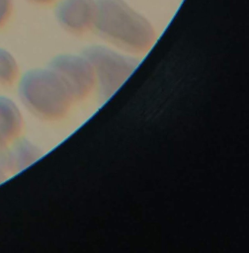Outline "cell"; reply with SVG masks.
<instances>
[{
	"mask_svg": "<svg viewBox=\"0 0 249 253\" xmlns=\"http://www.w3.org/2000/svg\"><path fill=\"white\" fill-rule=\"evenodd\" d=\"M48 66L62 80L73 100L84 98L95 86L96 73L84 55L60 54L52 58Z\"/></svg>",
	"mask_w": 249,
	"mask_h": 253,
	"instance_id": "4",
	"label": "cell"
},
{
	"mask_svg": "<svg viewBox=\"0 0 249 253\" xmlns=\"http://www.w3.org/2000/svg\"><path fill=\"white\" fill-rule=\"evenodd\" d=\"M23 128L22 106L12 97L0 94V147H7L21 136Z\"/></svg>",
	"mask_w": 249,
	"mask_h": 253,
	"instance_id": "6",
	"label": "cell"
},
{
	"mask_svg": "<svg viewBox=\"0 0 249 253\" xmlns=\"http://www.w3.org/2000/svg\"><path fill=\"white\" fill-rule=\"evenodd\" d=\"M93 30L114 46L132 53L147 51L156 41L152 23L126 0H96Z\"/></svg>",
	"mask_w": 249,
	"mask_h": 253,
	"instance_id": "1",
	"label": "cell"
},
{
	"mask_svg": "<svg viewBox=\"0 0 249 253\" xmlns=\"http://www.w3.org/2000/svg\"><path fill=\"white\" fill-rule=\"evenodd\" d=\"M20 74V65L15 55L9 49L0 46V85L16 84Z\"/></svg>",
	"mask_w": 249,
	"mask_h": 253,
	"instance_id": "8",
	"label": "cell"
},
{
	"mask_svg": "<svg viewBox=\"0 0 249 253\" xmlns=\"http://www.w3.org/2000/svg\"><path fill=\"white\" fill-rule=\"evenodd\" d=\"M84 56L92 64L97 80L108 95L116 91L137 65L134 58L104 45L89 46Z\"/></svg>",
	"mask_w": 249,
	"mask_h": 253,
	"instance_id": "3",
	"label": "cell"
},
{
	"mask_svg": "<svg viewBox=\"0 0 249 253\" xmlns=\"http://www.w3.org/2000/svg\"><path fill=\"white\" fill-rule=\"evenodd\" d=\"M10 174L8 163H7V157H6V147H0V184L3 183L8 175Z\"/></svg>",
	"mask_w": 249,
	"mask_h": 253,
	"instance_id": "10",
	"label": "cell"
},
{
	"mask_svg": "<svg viewBox=\"0 0 249 253\" xmlns=\"http://www.w3.org/2000/svg\"><path fill=\"white\" fill-rule=\"evenodd\" d=\"M6 157L10 174H16L36 162L41 157V149L21 135L6 147Z\"/></svg>",
	"mask_w": 249,
	"mask_h": 253,
	"instance_id": "7",
	"label": "cell"
},
{
	"mask_svg": "<svg viewBox=\"0 0 249 253\" xmlns=\"http://www.w3.org/2000/svg\"><path fill=\"white\" fill-rule=\"evenodd\" d=\"M14 12V0H0V29L8 24Z\"/></svg>",
	"mask_w": 249,
	"mask_h": 253,
	"instance_id": "9",
	"label": "cell"
},
{
	"mask_svg": "<svg viewBox=\"0 0 249 253\" xmlns=\"http://www.w3.org/2000/svg\"><path fill=\"white\" fill-rule=\"evenodd\" d=\"M33 4H37V5H49L54 3L56 0H27Z\"/></svg>",
	"mask_w": 249,
	"mask_h": 253,
	"instance_id": "11",
	"label": "cell"
},
{
	"mask_svg": "<svg viewBox=\"0 0 249 253\" xmlns=\"http://www.w3.org/2000/svg\"><path fill=\"white\" fill-rule=\"evenodd\" d=\"M54 16L58 25L67 33L85 34L94 27L96 0H56Z\"/></svg>",
	"mask_w": 249,
	"mask_h": 253,
	"instance_id": "5",
	"label": "cell"
},
{
	"mask_svg": "<svg viewBox=\"0 0 249 253\" xmlns=\"http://www.w3.org/2000/svg\"><path fill=\"white\" fill-rule=\"evenodd\" d=\"M16 86L22 108L42 120L62 118L73 101L62 80L49 66L26 70L20 74Z\"/></svg>",
	"mask_w": 249,
	"mask_h": 253,
	"instance_id": "2",
	"label": "cell"
}]
</instances>
